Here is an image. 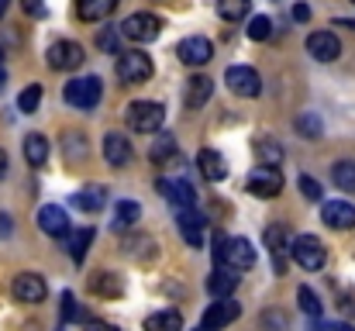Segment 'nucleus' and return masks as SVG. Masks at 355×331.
I'll return each instance as SVG.
<instances>
[{"instance_id":"f3484780","label":"nucleus","mask_w":355,"mask_h":331,"mask_svg":"<svg viewBox=\"0 0 355 331\" xmlns=\"http://www.w3.org/2000/svg\"><path fill=\"white\" fill-rule=\"evenodd\" d=\"M38 228H42L45 235H52V238H62V235L69 231V218H66V211H62V207L45 204V207L38 211Z\"/></svg>"},{"instance_id":"7c9ffc66","label":"nucleus","mask_w":355,"mask_h":331,"mask_svg":"<svg viewBox=\"0 0 355 331\" xmlns=\"http://www.w3.org/2000/svg\"><path fill=\"white\" fill-rule=\"evenodd\" d=\"M248 10H252V0H218V14L225 21H232V24H238L241 17H248Z\"/></svg>"},{"instance_id":"0eeeda50","label":"nucleus","mask_w":355,"mask_h":331,"mask_svg":"<svg viewBox=\"0 0 355 331\" xmlns=\"http://www.w3.org/2000/svg\"><path fill=\"white\" fill-rule=\"evenodd\" d=\"M118 31L124 35V38H131V42H141V45H145V42H155V38H159L162 21H159L155 14H145V10H141V14H131Z\"/></svg>"},{"instance_id":"ddd939ff","label":"nucleus","mask_w":355,"mask_h":331,"mask_svg":"<svg viewBox=\"0 0 355 331\" xmlns=\"http://www.w3.org/2000/svg\"><path fill=\"white\" fill-rule=\"evenodd\" d=\"M238 314H241V307H238L232 297H225V300H218V304H211V307L204 311V321H200V328L218 331V328H225V325H232Z\"/></svg>"},{"instance_id":"49530a36","label":"nucleus","mask_w":355,"mask_h":331,"mask_svg":"<svg viewBox=\"0 0 355 331\" xmlns=\"http://www.w3.org/2000/svg\"><path fill=\"white\" fill-rule=\"evenodd\" d=\"M0 235H10V218L7 214H0Z\"/></svg>"},{"instance_id":"393cba45","label":"nucleus","mask_w":355,"mask_h":331,"mask_svg":"<svg viewBox=\"0 0 355 331\" xmlns=\"http://www.w3.org/2000/svg\"><path fill=\"white\" fill-rule=\"evenodd\" d=\"M114 7H118V0H76L80 21H104Z\"/></svg>"},{"instance_id":"9d476101","label":"nucleus","mask_w":355,"mask_h":331,"mask_svg":"<svg viewBox=\"0 0 355 331\" xmlns=\"http://www.w3.org/2000/svg\"><path fill=\"white\" fill-rule=\"evenodd\" d=\"M49 66L59 69V73H69V69L83 66V49L76 42H55L49 49Z\"/></svg>"},{"instance_id":"1a4fd4ad","label":"nucleus","mask_w":355,"mask_h":331,"mask_svg":"<svg viewBox=\"0 0 355 331\" xmlns=\"http://www.w3.org/2000/svg\"><path fill=\"white\" fill-rule=\"evenodd\" d=\"M176 56H180L183 66H204V62L214 59V45H211L207 38L193 35V38H183V42L176 45Z\"/></svg>"},{"instance_id":"ea45409f","label":"nucleus","mask_w":355,"mask_h":331,"mask_svg":"<svg viewBox=\"0 0 355 331\" xmlns=\"http://www.w3.org/2000/svg\"><path fill=\"white\" fill-rule=\"evenodd\" d=\"M97 45L107 49V52H118V28H104V31L97 35Z\"/></svg>"},{"instance_id":"9b49d317","label":"nucleus","mask_w":355,"mask_h":331,"mask_svg":"<svg viewBox=\"0 0 355 331\" xmlns=\"http://www.w3.org/2000/svg\"><path fill=\"white\" fill-rule=\"evenodd\" d=\"M307 52L318 62H335L342 56V42L331 31H314V35H307Z\"/></svg>"},{"instance_id":"de8ad7c7","label":"nucleus","mask_w":355,"mask_h":331,"mask_svg":"<svg viewBox=\"0 0 355 331\" xmlns=\"http://www.w3.org/2000/svg\"><path fill=\"white\" fill-rule=\"evenodd\" d=\"M3 176H7V152L0 148V180H3Z\"/></svg>"},{"instance_id":"603ef678","label":"nucleus","mask_w":355,"mask_h":331,"mask_svg":"<svg viewBox=\"0 0 355 331\" xmlns=\"http://www.w3.org/2000/svg\"><path fill=\"white\" fill-rule=\"evenodd\" d=\"M352 3H355V0H352Z\"/></svg>"},{"instance_id":"37998d69","label":"nucleus","mask_w":355,"mask_h":331,"mask_svg":"<svg viewBox=\"0 0 355 331\" xmlns=\"http://www.w3.org/2000/svg\"><path fill=\"white\" fill-rule=\"evenodd\" d=\"M21 7H24L31 17H45V0H21Z\"/></svg>"},{"instance_id":"5701e85b","label":"nucleus","mask_w":355,"mask_h":331,"mask_svg":"<svg viewBox=\"0 0 355 331\" xmlns=\"http://www.w3.org/2000/svg\"><path fill=\"white\" fill-rule=\"evenodd\" d=\"M104 204H107V190H104V187H83V190L73 197V207L83 211V214H97Z\"/></svg>"},{"instance_id":"4468645a","label":"nucleus","mask_w":355,"mask_h":331,"mask_svg":"<svg viewBox=\"0 0 355 331\" xmlns=\"http://www.w3.org/2000/svg\"><path fill=\"white\" fill-rule=\"evenodd\" d=\"M321 218L328 228H335V231H349L355 228V207L349 201H328L324 207H321Z\"/></svg>"},{"instance_id":"4c0bfd02","label":"nucleus","mask_w":355,"mask_h":331,"mask_svg":"<svg viewBox=\"0 0 355 331\" xmlns=\"http://www.w3.org/2000/svg\"><path fill=\"white\" fill-rule=\"evenodd\" d=\"M297 297H300L304 314H311V318H318V314H321V300H318V294H314L311 287H300V290H297Z\"/></svg>"},{"instance_id":"c85d7f7f","label":"nucleus","mask_w":355,"mask_h":331,"mask_svg":"<svg viewBox=\"0 0 355 331\" xmlns=\"http://www.w3.org/2000/svg\"><path fill=\"white\" fill-rule=\"evenodd\" d=\"M255 155H259V166H279V159H283V152H279V145L272 142V138H255Z\"/></svg>"},{"instance_id":"c9c22d12","label":"nucleus","mask_w":355,"mask_h":331,"mask_svg":"<svg viewBox=\"0 0 355 331\" xmlns=\"http://www.w3.org/2000/svg\"><path fill=\"white\" fill-rule=\"evenodd\" d=\"M138 218H141V207H138L135 201H121L118 204V221H114V224H118V228H131Z\"/></svg>"},{"instance_id":"bb28decb","label":"nucleus","mask_w":355,"mask_h":331,"mask_svg":"<svg viewBox=\"0 0 355 331\" xmlns=\"http://www.w3.org/2000/svg\"><path fill=\"white\" fill-rule=\"evenodd\" d=\"M145 331H183V314L180 311H155L152 318H145Z\"/></svg>"},{"instance_id":"f257e3e1","label":"nucleus","mask_w":355,"mask_h":331,"mask_svg":"<svg viewBox=\"0 0 355 331\" xmlns=\"http://www.w3.org/2000/svg\"><path fill=\"white\" fill-rule=\"evenodd\" d=\"M214 255L225 269H235L245 273L255 266V248L248 238H225V235H214Z\"/></svg>"},{"instance_id":"f8f14e48","label":"nucleus","mask_w":355,"mask_h":331,"mask_svg":"<svg viewBox=\"0 0 355 331\" xmlns=\"http://www.w3.org/2000/svg\"><path fill=\"white\" fill-rule=\"evenodd\" d=\"M45 294H49V287H45V280H42L38 273H21V276L14 280V297H17L21 304H42Z\"/></svg>"},{"instance_id":"a211bd4d","label":"nucleus","mask_w":355,"mask_h":331,"mask_svg":"<svg viewBox=\"0 0 355 331\" xmlns=\"http://www.w3.org/2000/svg\"><path fill=\"white\" fill-rule=\"evenodd\" d=\"M197 166H200V173H204L211 183H221V180L228 176V162H225V155H221L218 148H200Z\"/></svg>"},{"instance_id":"7ed1b4c3","label":"nucleus","mask_w":355,"mask_h":331,"mask_svg":"<svg viewBox=\"0 0 355 331\" xmlns=\"http://www.w3.org/2000/svg\"><path fill=\"white\" fill-rule=\"evenodd\" d=\"M62 97H66V104H73V108H80V110L97 108V104H101V80H97V76L69 80L66 90H62Z\"/></svg>"},{"instance_id":"8fccbe9b","label":"nucleus","mask_w":355,"mask_h":331,"mask_svg":"<svg viewBox=\"0 0 355 331\" xmlns=\"http://www.w3.org/2000/svg\"><path fill=\"white\" fill-rule=\"evenodd\" d=\"M0 66H3V49H0Z\"/></svg>"},{"instance_id":"423d86ee","label":"nucleus","mask_w":355,"mask_h":331,"mask_svg":"<svg viewBox=\"0 0 355 331\" xmlns=\"http://www.w3.org/2000/svg\"><path fill=\"white\" fill-rule=\"evenodd\" d=\"M118 80L135 87V83H148L152 80V59L145 52H121L118 59Z\"/></svg>"},{"instance_id":"4be33fe9","label":"nucleus","mask_w":355,"mask_h":331,"mask_svg":"<svg viewBox=\"0 0 355 331\" xmlns=\"http://www.w3.org/2000/svg\"><path fill=\"white\" fill-rule=\"evenodd\" d=\"M211 90H214L211 76H193V80L187 83V97H183V104H187L190 110H200L207 101H211Z\"/></svg>"},{"instance_id":"a19ab883","label":"nucleus","mask_w":355,"mask_h":331,"mask_svg":"<svg viewBox=\"0 0 355 331\" xmlns=\"http://www.w3.org/2000/svg\"><path fill=\"white\" fill-rule=\"evenodd\" d=\"M300 190H304V197H307V201H321V194H324V190H321V183H318V180H311V176H300Z\"/></svg>"},{"instance_id":"2eb2a0df","label":"nucleus","mask_w":355,"mask_h":331,"mask_svg":"<svg viewBox=\"0 0 355 331\" xmlns=\"http://www.w3.org/2000/svg\"><path fill=\"white\" fill-rule=\"evenodd\" d=\"M180 235L187 238V245H193V248H200L204 245V214H197L193 207H180Z\"/></svg>"},{"instance_id":"20e7f679","label":"nucleus","mask_w":355,"mask_h":331,"mask_svg":"<svg viewBox=\"0 0 355 331\" xmlns=\"http://www.w3.org/2000/svg\"><path fill=\"white\" fill-rule=\"evenodd\" d=\"M279 190H283V173L276 166H255L248 173V194L252 197L272 201V197H279Z\"/></svg>"},{"instance_id":"473e14b6","label":"nucleus","mask_w":355,"mask_h":331,"mask_svg":"<svg viewBox=\"0 0 355 331\" xmlns=\"http://www.w3.org/2000/svg\"><path fill=\"white\" fill-rule=\"evenodd\" d=\"M331 180L338 190H355V162H335Z\"/></svg>"},{"instance_id":"f704fd0d","label":"nucleus","mask_w":355,"mask_h":331,"mask_svg":"<svg viewBox=\"0 0 355 331\" xmlns=\"http://www.w3.org/2000/svg\"><path fill=\"white\" fill-rule=\"evenodd\" d=\"M62 321H87V311L80 307V300L69 290L62 294Z\"/></svg>"},{"instance_id":"412c9836","label":"nucleus","mask_w":355,"mask_h":331,"mask_svg":"<svg viewBox=\"0 0 355 331\" xmlns=\"http://www.w3.org/2000/svg\"><path fill=\"white\" fill-rule=\"evenodd\" d=\"M266 248L272 252V259H276V273H283L286 266H283V255L290 252V238H286V228L283 224H269L266 228Z\"/></svg>"},{"instance_id":"dca6fc26","label":"nucleus","mask_w":355,"mask_h":331,"mask_svg":"<svg viewBox=\"0 0 355 331\" xmlns=\"http://www.w3.org/2000/svg\"><path fill=\"white\" fill-rule=\"evenodd\" d=\"M155 190L166 197V201H173V204H180V207H193V183H187V180H159L155 183Z\"/></svg>"},{"instance_id":"c756f323","label":"nucleus","mask_w":355,"mask_h":331,"mask_svg":"<svg viewBox=\"0 0 355 331\" xmlns=\"http://www.w3.org/2000/svg\"><path fill=\"white\" fill-rule=\"evenodd\" d=\"M94 228H80V231H73V238H69V255H73V262H83L87 259V248H90V241H94Z\"/></svg>"},{"instance_id":"aec40b11","label":"nucleus","mask_w":355,"mask_h":331,"mask_svg":"<svg viewBox=\"0 0 355 331\" xmlns=\"http://www.w3.org/2000/svg\"><path fill=\"white\" fill-rule=\"evenodd\" d=\"M104 159H107L114 169L128 166V162H131V142H128L124 135H118V131H111V135L104 138Z\"/></svg>"},{"instance_id":"3c124183","label":"nucleus","mask_w":355,"mask_h":331,"mask_svg":"<svg viewBox=\"0 0 355 331\" xmlns=\"http://www.w3.org/2000/svg\"><path fill=\"white\" fill-rule=\"evenodd\" d=\"M197 331H207V328H197Z\"/></svg>"},{"instance_id":"79ce46f5","label":"nucleus","mask_w":355,"mask_h":331,"mask_svg":"<svg viewBox=\"0 0 355 331\" xmlns=\"http://www.w3.org/2000/svg\"><path fill=\"white\" fill-rule=\"evenodd\" d=\"M73 152L83 155V135H69V138H66V155L73 159Z\"/></svg>"},{"instance_id":"cd10ccee","label":"nucleus","mask_w":355,"mask_h":331,"mask_svg":"<svg viewBox=\"0 0 355 331\" xmlns=\"http://www.w3.org/2000/svg\"><path fill=\"white\" fill-rule=\"evenodd\" d=\"M152 162L155 166H162V162H169L173 155H176V138L173 135H155V142H152Z\"/></svg>"},{"instance_id":"c03bdc74","label":"nucleus","mask_w":355,"mask_h":331,"mask_svg":"<svg viewBox=\"0 0 355 331\" xmlns=\"http://www.w3.org/2000/svg\"><path fill=\"white\" fill-rule=\"evenodd\" d=\"M307 17H311V7H307V3H293V21H300V24H304Z\"/></svg>"},{"instance_id":"a18cd8bd","label":"nucleus","mask_w":355,"mask_h":331,"mask_svg":"<svg viewBox=\"0 0 355 331\" xmlns=\"http://www.w3.org/2000/svg\"><path fill=\"white\" fill-rule=\"evenodd\" d=\"M87 331H118V328L107 325V321H87Z\"/></svg>"},{"instance_id":"39448f33","label":"nucleus","mask_w":355,"mask_h":331,"mask_svg":"<svg viewBox=\"0 0 355 331\" xmlns=\"http://www.w3.org/2000/svg\"><path fill=\"white\" fill-rule=\"evenodd\" d=\"M290 255H293L304 269H311V273L328 262V252H324V245H321L314 235H297V238L290 241Z\"/></svg>"},{"instance_id":"b1692460","label":"nucleus","mask_w":355,"mask_h":331,"mask_svg":"<svg viewBox=\"0 0 355 331\" xmlns=\"http://www.w3.org/2000/svg\"><path fill=\"white\" fill-rule=\"evenodd\" d=\"M90 294L94 297H121L124 283H121L118 273H94L90 276Z\"/></svg>"},{"instance_id":"e433bc0d","label":"nucleus","mask_w":355,"mask_h":331,"mask_svg":"<svg viewBox=\"0 0 355 331\" xmlns=\"http://www.w3.org/2000/svg\"><path fill=\"white\" fill-rule=\"evenodd\" d=\"M141 248H155V241H152V238H145V235H131V238L124 241V252H131L135 259H141V262H148V255H145Z\"/></svg>"},{"instance_id":"6e6552de","label":"nucleus","mask_w":355,"mask_h":331,"mask_svg":"<svg viewBox=\"0 0 355 331\" xmlns=\"http://www.w3.org/2000/svg\"><path fill=\"white\" fill-rule=\"evenodd\" d=\"M225 83L232 87V94H238V97H259L262 94V80H259V73L252 66H228Z\"/></svg>"},{"instance_id":"f03ea898","label":"nucleus","mask_w":355,"mask_h":331,"mask_svg":"<svg viewBox=\"0 0 355 331\" xmlns=\"http://www.w3.org/2000/svg\"><path fill=\"white\" fill-rule=\"evenodd\" d=\"M124 117H128V128H131V131H138V135H155V131L162 128L166 110H162V104H155V101H135L131 108L124 110Z\"/></svg>"},{"instance_id":"09e8293b","label":"nucleus","mask_w":355,"mask_h":331,"mask_svg":"<svg viewBox=\"0 0 355 331\" xmlns=\"http://www.w3.org/2000/svg\"><path fill=\"white\" fill-rule=\"evenodd\" d=\"M7 7H10V0H0V17L7 14Z\"/></svg>"},{"instance_id":"6ab92c4d","label":"nucleus","mask_w":355,"mask_h":331,"mask_svg":"<svg viewBox=\"0 0 355 331\" xmlns=\"http://www.w3.org/2000/svg\"><path fill=\"white\" fill-rule=\"evenodd\" d=\"M238 287V273L235 269H225V266H218L211 276H207V294L211 297H218V300H225V297H232Z\"/></svg>"},{"instance_id":"a878e982","label":"nucleus","mask_w":355,"mask_h":331,"mask_svg":"<svg viewBox=\"0 0 355 331\" xmlns=\"http://www.w3.org/2000/svg\"><path fill=\"white\" fill-rule=\"evenodd\" d=\"M24 159H28V166H45L49 162V142H45V135H28L24 138Z\"/></svg>"},{"instance_id":"2f4dec72","label":"nucleus","mask_w":355,"mask_h":331,"mask_svg":"<svg viewBox=\"0 0 355 331\" xmlns=\"http://www.w3.org/2000/svg\"><path fill=\"white\" fill-rule=\"evenodd\" d=\"M38 104H42V83L24 87V90H21V97H17V110H21V114H35Z\"/></svg>"},{"instance_id":"72a5a7b5","label":"nucleus","mask_w":355,"mask_h":331,"mask_svg":"<svg viewBox=\"0 0 355 331\" xmlns=\"http://www.w3.org/2000/svg\"><path fill=\"white\" fill-rule=\"evenodd\" d=\"M248 38H252V42H266V38H272V17H266V14L252 17V21H248Z\"/></svg>"},{"instance_id":"58836bf2","label":"nucleus","mask_w":355,"mask_h":331,"mask_svg":"<svg viewBox=\"0 0 355 331\" xmlns=\"http://www.w3.org/2000/svg\"><path fill=\"white\" fill-rule=\"evenodd\" d=\"M297 131H304V138H321V117L300 114V117H297Z\"/></svg>"}]
</instances>
